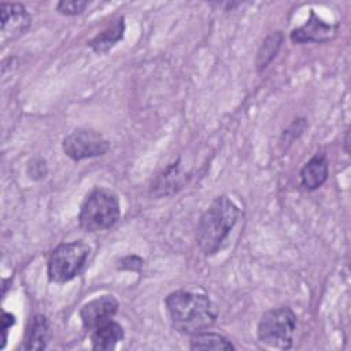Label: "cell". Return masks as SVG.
Masks as SVG:
<instances>
[{
	"label": "cell",
	"mask_w": 351,
	"mask_h": 351,
	"mask_svg": "<svg viewBox=\"0 0 351 351\" xmlns=\"http://www.w3.org/2000/svg\"><path fill=\"white\" fill-rule=\"evenodd\" d=\"M144 266V261L137 255H128L121 258L117 262L118 270H128V271H140Z\"/></svg>",
	"instance_id": "18"
},
{
	"label": "cell",
	"mask_w": 351,
	"mask_h": 351,
	"mask_svg": "<svg viewBox=\"0 0 351 351\" xmlns=\"http://www.w3.org/2000/svg\"><path fill=\"white\" fill-rule=\"evenodd\" d=\"M48 169H47V162L41 158H36L33 159L29 166H27V174L30 176V178L33 180H41L47 176Z\"/></svg>",
	"instance_id": "19"
},
{
	"label": "cell",
	"mask_w": 351,
	"mask_h": 351,
	"mask_svg": "<svg viewBox=\"0 0 351 351\" xmlns=\"http://www.w3.org/2000/svg\"><path fill=\"white\" fill-rule=\"evenodd\" d=\"M121 217L118 196L107 188H96L84 199L78 223L85 232L111 229Z\"/></svg>",
	"instance_id": "3"
},
{
	"label": "cell",
	"mask_w": 351,
	"mask_h": 351,
	"mask_svg": "<svg viewBox=\"0 0 351 351\" xmlns=\"http://www.w3.org/2000/svg\"><path fill=\"white\" fill-rule=\"evenodd\" d=\"M119 303L112 295H103L85 303L80 310V318L82 326L92 332L97 326L111 321L118 313Z\"/></svg>",
	"instance_id": "8"
},
{
	"label": "cell",
	"mask_w": 351,
	"mask_h": 351,
	"mask_svg": "<svg viewBox=\"0 0 351 351\" xmlns=\"http://www.w3.org/2000/svg\"><path fill=\"white\" fill-rule=\"evenodd\" d=\"M49 339L51 325L48 318L43 314L32 317L25 336V350H44L47 348Z\"/></svg>",
	"instance_id": "13"
},
{
	"label": "cell",
	"mask_w": 351,
	"mask_h": 351,
	"mask_svg": "<svg viewBox=\"0 0 351 351\" xmlns=\"http://www.w3.org/2000/svg\"><path fill=\"white\" fill-rule=\"evenodd\" d=\"M125 332L121 324L108 321L90 332V343L93 350H112L121 340H123Z\"/></svg>",
	"instance_id": "12"
},
{
	"label": "cell",
	"mask_w": 351,
	"mask_h": 351,
	"mask_svg": "<svg viewBox=\"0 0 351 351\" xmlns=\"http://www.w3.org/2000/svg\"><path fill=\"white\" fill-rule=\"evenodd\" d=\"M123 33H125V18L118 16L115 21L111 22V25H108L104 30H101L92 40H89L88 45L96 53H106L118 41L123 38Z\"/></svg>",
	"instance_id": "14"
},
{
	"label": "cell",
	"mask_w": 351,
	"mask_h": 351,
	"mask_svg": "<svg viewBox=\"0 0 351 351\" xmlns=\"http://www.w3.org/2000/svg\"><path fill=\"white\" fill-rule=\"evenodd\" d=\"M337 33V23H328L319 18L313 10L310 11V18L307 22L289 34L291 40L296 44L304 43H325L333 38Z\"/></svg>",
	"instance_id": "9"
},
{
	"label": "cell",
	"mask_w": 351,
	"mask_h": 351,
	"mask_svg": "<svg viewBox=\"0 0 351 351\" xmlns=\"http://www.w3.org/2000/svg\"><path fill=\"white\" fill-rule=\"evenodd\" d=\"M88 5L86 0H62L56 4V11L66 16H74L82 14Z\"/></svg>",
	"instance_id": "17"
},
{
	"label": "cell",
	"mask_w": 351,
	"mask_h": 351,
	"mask_svg": "<svg viewBox=\"0 0 351 351\" xmlns=\"http://www.w3.org/2000/svg\"><path fill=\"white\" fill-rule=\"evenodd\" d=\"M240 210L228 196H218L202 214L196 228V243L200 251L210 256L225 244L232 229L237 223Z\"/></svg>",
	"instance_id": "2"
},
{
	"label": "cell",
	"mask_w": 351,
	"mask_h": 351,
	"mask_svg": "<svg viewBox=\"0 0 351 351\" xmlns=\"http://www.w3.org/2000/svg\"><path fill=\"white\" fill-rule=\"evenodd\" d=\"M191 350H236L234 344L221 333L203 330L196 335H192L189 340Z\"/></svg>",
	"instance_id": "16"
},
{
	"label": "cell",
	"mask_w": 351,
	"mask_h": 351,
	"mask_svg": "<svg viewBox=\"0 0 351 351\" xmlns=\"http://www.w3.org/2000/svg\"><path fill=\"white\" fill-rule=\"evenodd\" d=\"M348 145H350V129H346V133H344V149H346L347 154L350 152Z\"/></svg>",
	"instance_id": "21"
},
{
	"label": "cell",
	"mask_w": 351,
	"mask_h": 351,
	"mask_svg": "<svg viewBox=\"0 0 351 351\" xmlns=\"http://www.w3.org/2000/svg\"><path fill=\"white\" fill-rule=\"evenodd\" d=\"M15 324V315L3 310L1 313V332H3V343H1V347L0 348H4L5 347V341H7V337H8V330L11 329V326Z\"/></svg>",
	"instance_id": "20"
},
{
	"label": "cell",
	"mask_w": 351,
	"mask_h": 351,
	"mask_svg": "<svg viewBox=\"0 0 351 351\" xmlns=\"http://www.w3.org/2000/svg\"><path fill=\"white\" fill-rule=\"evenodd\" d=\"M62 148L71 160L80 162L104 155L110 149V143L97 130L78 128L63 138Z\"/></svg>",
	"instance_id": "6"
},
{
	"label": "cell",
	"mask_w": 351,
	"mask_h": 351,
	"mask_svg": "<svg viewBox=\"0 0 351 351\" xmlns=\"http://www.w3.org/2000/svg\"><path fill=\"white\" fill-rule=\"evenodd\" d=\"M0 22H1V43L14 41L23 36L30 25L32 16L26 7L21 3H1L0 4Z\"/></svg>",
	"instance_id": "7"
},
{
	"label": "cell",
	"mask_w": 351,
	"mask_h": 351,
	"mask_svg": "<svg viewBox=\"0 0 351 351\" xmlns=\"http://www.w3.org/2000/svg\"><path fill=\"white\" fill-rule=\"evenodd\" d=\"M298 318L289 307H277L262 314L258 326V340L269 347L288 350L292 347Z\"/></svg>",
	"instance_id": "5"
},
{
	"label": "cell",
	"mask_w": 351,
	"mask_h": 351,
	"mask_svg": "<svg viewBox=\"0 0 351 351\" xmlns=\"http://www.w3.org/2000/svg\"><path fill=\"white\" fill-rule=\"evenodd\" d=\"M184 176L181 173L180 160L170 163L166 169H163L151 184V195L156 197L170 196L176 193L184 185Z\"/></svg>",
	"instance_id": "11"
},
{
	"label": "cell",
	"mask_w": 351,
	"mask_h": 351,
	"mask_svg": "<svg viewBox=\"0 0 351 351\" xmlns=\"http://www.w3.org/2000/svg\"><path fill=\"white\" fill-rule=\"evenodd\" d=\"M328 171H329V165H328L326 155L322 152L319 154L317 152L313 158H310L303 165L299 173L302 186L308 191L318 189L328 180Z\"/></svg>",
	"instance_id": "10"
},
{
	"label": "cell",
	"mask_w": 351,
	"mask_h": 351,
	"mask_svg": "<svg viewBox=\"0 0 351 351\" xmlns=\"http://www.w3.org/2000/svg\"><path fill=\"white\" fill-rule=\"evenodd\" d=\"M282 41H284V34L280 30L271 32L269 36H266V38L263 40V43L261 44L256 52L255 66L258 71H263L273 62V59L277 56L282 45Z\"/></svg>",
	"instance_id": "15"
},
{
	"label": "cell",
	"mask_w": 351,
	"mask_h": 351,
	"mask_svg": "<svg viewBox=\"0 0 351 351\" xmlns=\"http://www.w3.org/2000/svg\"><path fill=\"white\" fill-rule=\"evenodd\" d=\"M173 328L182 335H196L211 328L217 319V308L204 293L178 289L165 298Z\"/></svg>",
	"instance_id": "1"
},
{
	"label": "cell",
	"mask_w": 351,
	"mask_h": 351,
	"mask_svg": "<svg viewBox=\"0 0 351 351\" xmlns=\"http://www.w3.org/2000/svg\"><path fill=\"white\" fill-rule=\"evenodd\" d=\"M89 254L90 247L82 240L59 244L48 258V280L56 284L73 280L85 269Z\"/></svg>",
	"instance_id": "4"
}]
</instances>
